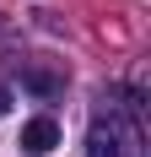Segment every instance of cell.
<instances>
[{
  "mask_svg": "<svg viewBox=\"0 0 151 157\" xmlns=\"http://www.w3.org/2000/svg\"><path fill=\"white\" fill-rule=\"evenodd\" d=\"M6 103H11V98H6V87H0V114H6Z\"/></svg>",
  "mask_w": 151,
  "mask_h": 157,
  "instance_id": "obj_4",
  "label": "cell"
},
{
  "mask_svg": "<svg viewBox=\"0 0 151 157\" xmlns=\"http://www.w3.org/2000/svg\"><path fill=\"white\" fill-rule=\"evenodd\" d=\"M54 146H60V125H54L49 114H38V119L22 125V152H27V157H49Z\"/></svg>",
  "mask_w": 151,
  "mask_h": 157,
  "instance_id": "obj_2",
  "label": "cell"
},
{
  "mask_svg": "<svg viewBox=\"0 0 151 157\" xmlns=\"http://www.w3.org/2000/svg\"><path fill=\"white\" fill-rule=\"evenodd\" d=\"M22 87H32L38 98H54L65 81H60V76H49V71H38V65H22Z\"/></svg>",
  "mask_w": 151,
  "mask_h": 157,
  "instance_id": "obj_3",
  "label": "cell"
},
{
  "mask_svg": "<svg viewBox=\"0 0 151 157\" xmlns=\"http://www.w3.org/2000/svg\"><path fill=\"white\" fill-rule=\"evenodd\" d=\"M87 157H146V136H140V125L130 114L108 109L87 130Z\"/></svg>",
  "mask_w": 151,
  "mask_h": 157,
  "instance_id": "obj_1",
  "label": "cell"
}]
</instances>
